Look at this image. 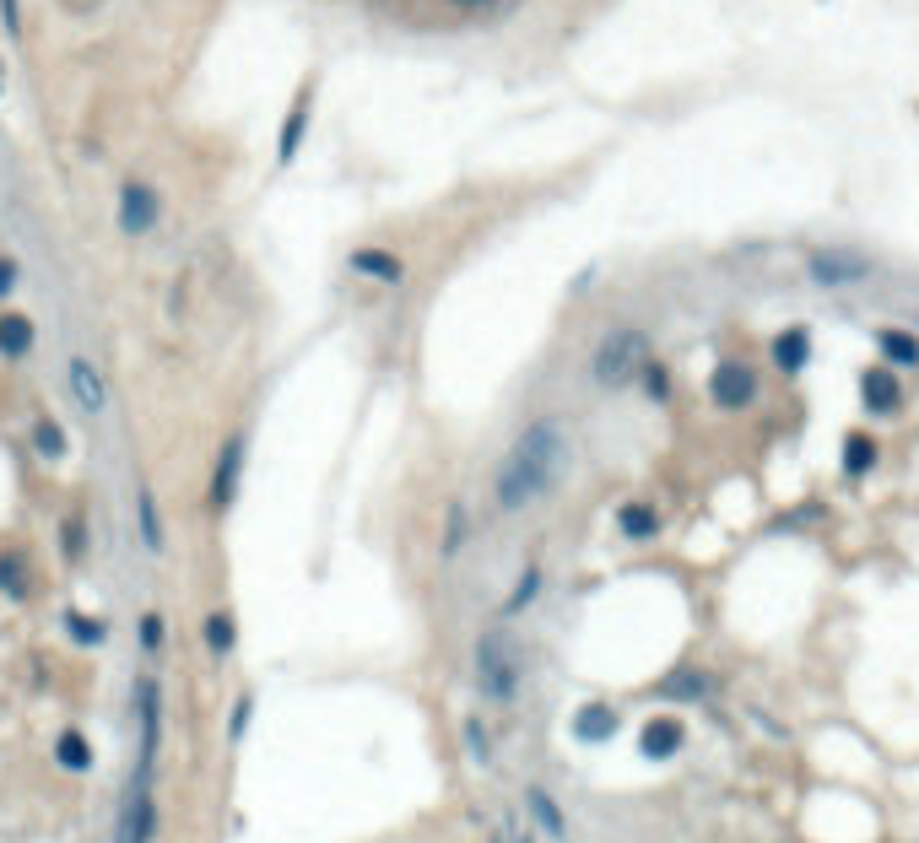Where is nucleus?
<instances>
[{"label":"nucleus","instance_id":"obj_4","mask_svg":"<svg viewBox=\"0 0 919 843\" xmlns=\"http://www.w3.org/2000/svg\"><path fill=\"white\" fill-rule=\"evenodd\" d=\"M136 708H141V773H136V779H152L157 746H163V698H157V681L152 676L136 681Z\"/></svg>","mask_w":919,"mask_h":843},{"label":"nucleus","instance_id":"obj_13","mask_svg":"<svg viewBox=\"0 0 919 843\" xmlns=\"http://www.w3.org/2000/svg\"><path fill=\"white\" fill-rule=\"evenodd\" d=\"M352 271L379 276V281H390V287H395V281L406 276V265L395 260V254H384V249H357V254H352Z\"/></svg>","mask_w":919,"mask_h":843},{"label":"nucleus","instance_id":"obj_35","mask_svg":"<svg viewBox=\"0 0 919 843\" xmlns=\"http://www.w3.org/2000/svg\"><path fill=\"white\" fill-rule=\"evenodd\" d=\"M11 281H17V265H11V260H0V298L11 292Z\"/></svg>","mask_w":919,"mask_h":843},{"label":"nucleus","instance_id":"obj_6","mask_svg":"<svg viewBox=\"0 0 919 843\" xmlns=\"http://www.w3.org/2000/svg\"><path fill=\"white\" fill-rule=\"evenodd\" d=\"M806 271H811L817 287H849V281L871 276V260H865V254H849V249H817L806 260Z\"/></svg>","mask_w":919,"mask_h":843},{"label":"nucleus","instance_id":"obj_31","mask_svg":"<svg viewBox=\"0 0 919 843\" xmlns=\"http://www.w3.org/2000/svg\"><path fill=\"white\" fill-rule=\"evenodd\" d=\"M536 584H541V573H525V579H519V590L509 595V611H519V606H530V600H536Z\"/></svg>","mask_w":919,"mask_h":843},{"label":"nucleus","instance_id":"obj_10","mask_svg":"<svg viewBox=\"0 0 919 843\" xmlns=\"http://www.w3.org/2000/svg\"><path fill=\"white\" fill-rule=\"evenodd\" d=\"M860 395H865V411H882V417H887V411H898V400H903L898 379H892L887 368H871V373H865V379H860Z\"/></svg>","mask_w":919,"mask_h":843},{"label":"nucleus","instance_id":"obj_17","mask_svg":"<svg viewBox=\"0 0 919 843\" xmlns=\"http://www.w3.org/2000/svg\"><path fill=\"white\" fill-rule=\"evenodd\" d=\"M806 357H811V341H806V330H784V336L774 341V363H779L784 373L806 368Z\"/></svg>","mask_w":919,"mask_h":843},{"label":"nucleus","instance_id":"obj_30","mask_svg":"<svg viewBox=\"0 0 919 843\" xmlns=\"http://www.w3.org/2000/svg\"><path fill=\"white\" fill-rule=\"evenodd\" d=\"M460 541H465V508L455 503V508H449V541H444V552H460Z\"/></svg>","mask_w":919,"mask_h":843},{"label":"nucleus","instance_id":"obj_8","mask_svg":"<svg viewBox=\"0 0 919 843\" xmlns=\"http://www.w3.org/2000/svg\"><path fill=\"white\" fill-rule=\"evenodd\" d=\"M152 222H157V190L125 184V195H119V233L141 238V233H152Z\"/></svg>","mask_w":919,"mask_h":843},{"label":"nucleus","instance_id":"obj_7","mask_svg":"<svg viewBox=\"0 0 919 843\" xmlns=\"http://www.w3.org/2000/svg\"><path fill=\"white\" fill-rule=\"evenodd\" d=\"M709 395H714L725 411L752 406V395H757V373H752L747 363H719V368H714V379H709Z\"/></svg>","mask_w":919,"mask_h":843},{"label":"nucleus","instance_id":"obj_3","mask_svg":"<svg viewBox=\"0 0 919 843\" xmlns=\"http://www.w3.org/2000/svg\"><path fill=\"white\" fill-rule=\"evenodd\" d=\"M644 357H649V341L644 330H611V336L595 346V384H606V390H617V384H628L633 373H644Z\"/></svg>","mask_w":919,"mask_h":843},{"label":"nucleus","instance_id":"obj_22","mask_svg":"<svg viewBox=\"0 0 919 843\" xmlns=\"http://www.w3.org/2000/svg\"><path fill=\"white\" fill-rule=\"evenodd\" d=\"M871 460H876V444H871L865 433H849V444H844V471L860 476V471H871Z\"/></svg>","mask_w":919,"mask_h":843},{"label":"nucleus","instance_id":"obj_1","mask_svg":"<svg viewBox=\"0 0 919 843\" xmlns=\"http://www.w3.org/2000/svg\"><path fill=\"white\" fill-rule=\"evenodd\" d=\"M563 465H568L563 427H557L552 417L530 422L525 433H519V444L509 449L503 471H498V503L503 508H525V503L546 498V492L557 487V476H563Z\"/></svg>","mask_w":919,"mask_h":843},{"label":"nucleus","instance_id":"obj_32","mask_svg":"<svg viewBox=\"0 0 919 843\" xmlns=\"http://www.w3.org/2000/svg\"><path fill=\"white\" fill-rule=\"evenodd\" d=\"M465 741H471V757H476V762H487V757H492V752H487V730L476 725V719L465 725Z\"/></svg>","mask_w":919,"mask_h":843},{"label":"nucleus","instance_id":"obj_12","mask_svg":"<svg viewBox=\"0 0 919 843\" xmlns=\"http://www.w3.org/2000/svg\"><path fill=\"white\" fill-rule=\"evenodd\" d=\"M574 735H579V741H611V735H617V714H611L606 703H590V708H579V719H574Z\"/></svg>","mask_w":919,"mask_h":843},{"label":"nucleus","instance_id":"obj_21","mask_svg":"<svg viewBox=\"0 0 919 843\" xmlns=\"http://www.w3.org/2000/svg\"><path fill=\"white\" fill-rule=\"evenodd\" d=\"M660 692H665V698H703V692H709V676H698V671H676V676H665V681H660Z\"/></svg>","mask_w":919,"mask_h":843},{"label":"nucleus","instance_id":"obj_14","mask_svg":"<svg viewBox=\"0 0 919 843\" xmlns=\"http://www.w3.org/2000/svg\"><path fill=\"white\" fill-rule=\"evenodd\" d=\"M676 746H682V725H676V719H649L644 725V757H671Z\"/></svg>","mask_w":919,"mask_h":843},{"label":"nucleus","instance_id":"obj_9","mask_svg":"<svg viewBox=\"0 0 919 843\" xmlns=\"http://www.w3.org/2000/svg\"><path fill=\"white\" fill-rule=\"evenodd\" d=\"M238 471H244V438H228V449H222V460H217V481H211V503H217V508L233 503Z\"/></svg>","mask_w":919,"mask_h":843},{"label":"nucleus","instance_id":"obj_5","mask_svg":"<svg viewBox=\"0 0 919 843\" xmlns=\"http://www.w3.org/2000/svg\"><path fill=\"white\" fill-rule=\"evenodd\" d=\"M157 838V806L146 779H136L125 789V806H119V838L114 843H152Z\"/></svg>","mask_w":919,"mask_h":843},{"label":"nucleus","instance_id":"obj_11","mask_svg":"<svg viewBox=\"0 0 919 843\" xmlns=\"http://www.w3.org/2000/svg\"><path fill=\"white\" fill-rule=\"evenodd\" d=\"M71 390H76V400H82L87 417H98V411L109 406V395H103V379H98V368H92L87 357H76V363H71Z\"/></svg>","mask_w":919,"mask_h":843},{"label":"nucleus","instance_id":"obj_2","mask_svg":"<svg viewBox=\"0 0 919 843\" xmlns=\"http://www.w3.org/2000/svg\"><path fill=\"white\" fill-rule=\"evenodd\" d=\"M476 687H482V698H492V703H509L514 687H519V649H514V638L503 633V627L482 633V644H476Z\"/></svg>","mask_w":919,"mask_h":843},{"label":"nucleus","instance_id":"obj_18","mask_svg":"<svg viewBox=\"0 0 919 843\" xmlns=\"http://www.w3.org/2000/svg\"><path fill=\"white\" fill-rule=\"evenodd\" d=\"M28 346H33V325H28V319H22V314H6V319H0V352H6V357H22Z\"/></svg>","mask_w":919,"mask_h":843},{"label":"nucleus","instance_id":"obj_34","mask_svg":"<svg viewBox=\"0 0 919 843\" xmlns=\"http://www.w3.org/2000/svg\"><path fill=\"white\" fill-rule=\"evenodd\" d=\"M644 384H649V395H665V373L660 368H644Z\"/></svg>","mask_w":919,"mask_h":843},{"label":"nucleus","instance_id":"obj_36","mask_svg":"<svg viewBox=\"0 0 919 843\" xmlns=\"http://www.w3.org/2000/svg\"><path fill=\"white\" fill-rule=\"evenodd\" d=\"M449 6H460V11H471V6H482V0H449Z\"/></svg>","mask_w":919,"mask_h":843},{"label":"nucleus","instance_id":"obj_15","mask_svg":"<svg viewBox=\"0 0 919 843\" xmlns=\"http://www.w3.org/2000/svg\"><path fill=\"white\" fill-rule=\"evenodd\" d=\"M55 762H60V768H71V773H87V768H92L87 735H82V730H65L60 741H55Z\"/></svg>","mask_w":919,"mask_h":843},{"label":"nucleus","instance_id":"obj_24","mask_svg":"<svg viewBox=\"0 0 919 843\" xmlns=\"http://www.w3.org/2000/svg\"><path fill=\"white\" fill-rule=\"evenodd\" d=\"M33 444H38V454H44V460H60V454H65V433H60L55 422H38V427H33Z\"/></svg>","mask_w":919,"mask_h":843},{"label":"nucleus","instance_id":"obj_19","mask_svg":"<svg viewBox=\"0 0 919 843\" xmlns=\"http://www.w3.org/2000/svg\"><path fill=\"white\" fill-rule=\"evenodd\" d=\"M617 525H622V535H633V541H649V535L660 530V519H655V508H644V503H628L617 514Z\"/></svg>","mask_w":919,"mask_h":843},{"label":"nucleus","instance_id":"obj_26","mask_svg":"<svg viewBox=\"0 0 919 843\" xmlns=\"http://www.w3.org/2000/svg\"><path fill=\"white\" fill-rule=\"evenodd\" d=\"M0 590L28 595V584H22V557H0Z\"/></svg>","mask_w":919,"mask_h":843},{"label":"nucleus","instance_id":"obj_23","mask_svg":"<svg viewBox=\"0 0 919 843\" xmlns=\"http://www.w3.org/2000/svg\"><path fill=\"white\" fill-rule=\"evenodd\" d=\"M882 352L892 363H919V346H914V336H903V330H882Z\"/></svg>","mask_w":919,"mask_h":843},{"label":"nucleus","instance_id":"obj_16","mask_svg":"<svg viewBox=\"0 0 919 843\" xmlns=\"http://www.w3.org/2000/svg\"><path fill=\"white\" fill-rule=\"evenodd\" d=\"M136 519H141V546L146 552H163V519H157V498L152 492H136Z\"/></svg>","mask_w":919,"mask_h":843},{"label":"nucleus","instance_id":"obj_25","mask_svg":"<svg viewBox=\"0 0 919 843\" xmlns=\"http://www.w3.org/2000/svg\"><path fill=\"white\" fill-rule=\"evenodd\" d=\"M206 644L217 649V654H228L233 649V617H211L206 622Z\"/></svg>","mask_w":919,"mask_h":843},{"label":"nucleus","instance_id":"obj_27","mask_svg":"<svg viewBox=\"0 0 919 843\" xmlns=\"http://www.w3.org/2000/svg\"><path fill=\"white\" fill-rule=\"evenodd\" d=\"M303 114H309V92H303L298 103H292V119H287V136H282V157H292V146H298V130H303Z\"/></svg>","mask_w":919,"mask_h":843},{"label":"nucleus","instance_id":"obj_20","mask_svg":"<svg viewBox=\"0 0 919 843\" xmlns=\"http://www.w3.org/2000/svg\"><path fill=\"white\" fill-rule=\"evenodd\" d=\"M530 811H536V822L546 827V838H568V822H563V811L552 806V795H546V789H530Z\"/></svg>","mask_w":919,"mask_h":843},{"label":"nucleus","instance_id":"obj_28","mask_svg":"<svg viewBox=\"0 0 919 843\" xmlns=\"http://www.w3.org/2000/svg\"><path fill=\"white\" fill-rule=\"evenodd\" d=\"M82 552H87V541H82V514H71V519H65V562H82Z\"/></svg>","mask_w":919,"mask_h":843},{"label":"nucleus","instance_id":"obj_33","mask_svg":"<svg viewBox=\"0 0 919 843\" xmlns=\"http://www.w3.org/2000/svg\"><path fill=\"white\" fill-rule=\"evenodd\" d=\"M141 644H146V649L163 644V617H146V622H141Z\"/></svg>","mask_w":919,"mask_h":843},{"label":"nucleus","instance_id":"obj_29","mask_svg":"<svg viewBox=\"0 0 919 843\" xmlns=\"http://www.w3.org/2000/svg\"><path fill=\"white\" fill-rule=\"evenodd\" d=\"M71 638H76V644H98V638H103V622H92V617H71Z\"/></svg>","mask_w":919,"mask_h":843}]
</instances>
